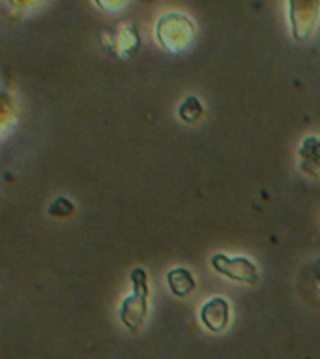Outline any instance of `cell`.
I'll return each instance as SVG.
<instances>
[{
	"instance_id": "cell-1",
	"label": "cell",
	"mask_w": 320,
	"mask_h": 359,
	"mask_svg": "<svg viewBox=\"0 0 320 359\" xmlns=\"http://www.w3.org/2000/svg\"><path fill=\"white\" fill-rule=\"evenodd\" d=\"M156 38L171 53H182L195 38V25L184 13H163L156 21Z\"/></svg>"
},
{
	"instance_id": "cell-2",
	"label": "cell",
	"mask_w": 320,
	"mask_h": 359,
	"mask_svg": "<svg viewBox=\"0 0 320 359\" xmlns=\"http://www.w3.org/2000/svg\"><path fill=\"white\" fill-rule=\"evenodd\" d=\"M131 285L133 292L126 296L120 303L118 314L124 324L128 325V330H139L148 314V296H150V286H148V277L142 268L131 269Z\"/></svg>"
},
{
	"instance_id": "cell-3",
	"label": "cell",
	"mask_w": 320,
	"mask_h": 359,
	"mask_svg": "<svg viewBox=\"0 0 320 359\" xmlns=\"http://www.w3.org/2000/svg\"><path fill=\"white\" fill-rule=\"evenodd\" d=\"M103 41H105L107 49L122 60L131 58L140 49L139 30L131 19H122V21L114 22L103 36Z\"/></svg>"
},
{
	"instance_id": "cell-4",
	"label": "cell",
	"mask_w": 320,
	"mask_h": 359,
	"mask_svg": "<svg viewBox=\"0 0 320 359\" xmlns=\"http://www.w3.org/2000/svg\"><path fill=\"white\" fill-rule=\"evenodd\" d=\"M210 264L218 273L232 280H240L246 285H255L258 280L257 266L247 257H227L223 252H218V255H212Z\"/></svg>"
},
{
	"instance_id": "cell-5",
	"label": "cell",
	"mask_w": 320,
	"mask_h": 359,
	"mask_svg": "<svg viewBox=\"0 0 320 359\" xmlns=\"http://www.w3.org/2000/svg\"><path fill=\"white\" fill-rule=\"evenodd\" d=\"M320 2H288L292 36L296 39H307L319 22Z\"/></svg>"
},
{
	"instance_id": "cell-6",
	"label": "cell",
	"mask_w": 320,
	"mask_h": 359,
	"mask_svg": "<svg viewBox=\"0 0 320 359\" xmlns=\"http://www.w3.org/2000/svg\"><path fill=\"white\" fill-rule=\"evenodd\" d=\"M201 322L210 331H223L229 325L230 307L225 297H210L208 302L202 303L201 307Z\"/></svg>"
},
{
	"instance_id": "cell-7",
	"label": "cell",
	"mask_w": 320,
	"mask_h": 359,
	"mask_svg": "<svg viewBox=\"0 0 320 359\" xmlns=\"http://www.w3.org/2000/svg\"><path fill=\"white\" fill-rule=\"evenodd\" d=\"M298 159L303 174L320 180V137L309 135L298 148Z\"/></svg>"
},
{
	"instance_id": "cell-8",
	"label": "cell",
	"mask_w": 320,
	"mask_h": 359,
	"mask_svg": "<svg viewBox=\"0 0 320 359\" xmlns=\"http://www.w3.org/2000/svg\"><path fill=\"white\" fill-rule=\"evenodd\" d=\"M167 285L176 297H187L196 288V280L189 269L173 268L167 271Z\"/></svg>"
},
{
	"instance_id": "cell-9",
	"label": "cell",
	"mask_w": 320,
	"mask_h": 359,
	"mask_svg": "<svg viewBox=\"0 0 320 359\" xmlns=\"http://www.w3.org/2000/svg\"><path fill=\"white\" fill-rule=\"evenodd\" d=\"M178 116L184 120L185 123H195L201 120L202 116V105L199 97L195 95H187L184 101H182V105L178 107Z\"/></svg>"
},
{
	"instance_id": "cell-10",
	"label": "cell",
	"mask_w": 320,
	"mask_h": 359,
	"mask_svg": "<svg viewBox=\"0 0 320 359\" xmlns=\"http://www.w3.org/2000/svg\"><path fill=\"white\" fill-rule=\"evenodd\" d=\"M56 208H60V210H58L55 215H60V217H64V215H72L73 213V204L69 201H66L64 196H60V198H55V201L51 202L49 210H56Z\"/></svg>"
},
{
	"instance_id": "cell-11",
	"label": "cell",
	"mask_w": 320,
	"mask_h": 359,
	"mask_svg": "<svg viewBox=\"0 0 320 359\" xmlns=\"http://www.w3.org/2000/svg\"><path fill=\"white\" fill-rule=\"evenodd\" d=\"M314 283H316V288H319L320 294V260L314 262Z\"/></svg>"
}]
</instances>
